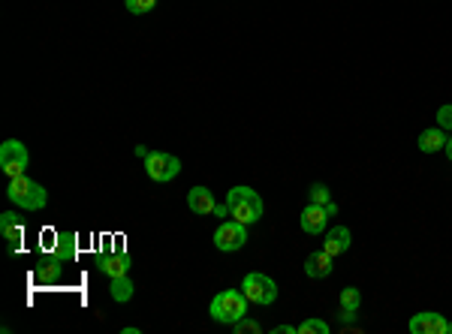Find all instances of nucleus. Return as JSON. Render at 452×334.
Segmentation results:
<instances>
[{
    "mask_svg": "<svg viewBox=\"0 0 452 334\" xmlns=\"http://www.w3.org/2000/svg\"><path fill=\"white\" fill-rule=\"evenodd\" d=\"M0 235H4L6 241H21L24 238V223L18 220L16 211L0 214Z\"/></svg>",
    "mask_w": 452,
    "mask_h": 334,
    "instance_id": "nucleus-16",
    "label": "nucleus"
},
{
    "mask_svg": "<svg viewBox=\"0 0 452 334\" xmlns=\"http://www.w3.org/2000/svg\"><path fill=\"white\" fill-rule=\"evenodd\" d=\"M60 268H64V262H58L52 256V259H45V262H40L33 268V280L36 284H52V280L60 277Z\"/></svg>",
    "mask_w": 452,
    "mask_h": 334,
    "instance_id": "nucleus-17",
    "label": "nucleus"
},
{
    "mask_svg": "<svg viewBox=\"0 0 452 334\" xmlns=\"http://www.w3.org/2000/svg\"><path fill=\"white\" fill-rule=\"evenodd\" d=\"M332 256L325 253V250H313L308 253V259H305V274L313 277V280H323V277H329L332 274Z\"/></svg>",
    "mask_w": 452,
    "mask_h": 334,
    "instance_id": "nucleus-12",
    "label": "nucleus"
},
{
    "mask_svg": "<svg viewBox=\"0 0 452 334\" xmlns=\"http://www.w3.org/2000/svg\"><path fill=\"white\" fill-rule=\"evenodd\" d=\"M359 304H362V292H359L356 286L341 289V311H347V313H359Z\"/></svg>",
    "mask_w": 452,
    "mask_h": 334,
    "instance_id": "nucleus-19",
    "label": "nucleus"
},
{
    "mask_svg": "<svg viewBox=\"0 0 452 334\" xmlns=\"http://www.w3.org/2000/svg\"><path fill=\"white\" fill-rule=\"evenodd\" d=\"M350 241H353V235H350V229L347 226H335L332 232H325V241H323V250L332 256H341L350 250Z\"/></svg>",
    "mask_w": 452,
    "mask_h": 334,
    "instance_id": "nucleus-13",
    "label": "nucleus"
},
{
    "mask_svg": "<svg viewBox=\"0 0 452 334\" xmlns=\"http://www.w3.org/2000/svg\"><path fill=\"white\" fill-rule=\"evenodd\" d=\"M437 126H441V130H446V133H452V102H449V106L437 109Z\"/></svg>",
    "mask_w": 452,
    "mask_h": 334,
    "instance_id": "nucleus-23",
    "label": "nucleus"
},
{
    "mask_svg": "<svg viewBox=\"0 0 452 334\" xmlns=\"http://www.w3.org/2000/svg\"><path fill=\"white\" fill-rule=\"evenodd\" d=\"M232 328H235V334H247V331H262V328H259V323H254V319H247V316H242V319H238V323H235Z\"/></svg>",
    "mask_w": 452,
    "mask_h": 334,
    "instance_id": "nucleus-24",
    "label": "nucleus"
},
{
    "mask_svg": "<svg viewBox=\"0 0 452 334\" xmlns=\"http://www.w3.org/2000/svg\"><path fill=\"white\" fill-rule=\"evenodd\" d=\"M449 334H452V323H449Z\"/></svg>",
    "mask_w": 452,
    "mask_h": 334,
    "instance_id": "nucleus-30",
    "label": "nucleus"
},
{
    "mask_svg": "<svg viewBox=\"0 0 452 334\" xmlns=\"http://www.w3.org/2000/svg\"><path fill=\"white\" fill-rule=\"evenodd\" d=\"M247 244V226L238 220H223L215 232V247L223 253H235Z\"/></svg>",
    "mask_w": 452,
    "mask_h": 334,
    "instance_id": "nucleus-7",
    "label": "nucleus"
},
{
    "mask_svg": "<svg viewBox=\"0 0 452 334\" xmlns=\"http://www.w3.org/2000/svg\"><path fill=\"white\" fill-rule=\"evenodd\" d=\"M208 313L220 325H235L242 316H247V295L235 292V289H223V292H217L215 298H211Z\"/></svg>",
    "mask_w": 452,
    "mask_h": 334,
    "instance_id": "nucleus-3",
    "label": "nucleus"
},
{
    "mask_svg": "<svg viewBox=\"0 0 452 334\" xmlns=\"http://www.w3.org/2000/svg\"><path fill=\"white\" fill-rule=\"evenodd\" d=\"M99 271H103L109 280H112V277H124V274L130 271V256H124V253L99 256Z\"/></svg>",
    "mask_w": 452,
    "mask_h": 334,
    "instance_id": "nucleus-14",
    "label": "nucleus"
},
{
    "mask_svg": "<svg viewBox=\"0 0 452 334\" xmlns=\"http://www.w3.org/2000/svg\"><path fill=\"white\" fill-rule=\"evenodd\" d=\"M127 4V9L133 12V16H145V12H151L157 6V0H124Z\"/></svg>",
    "mask_w": 452,
    "mask_h": 334,
    "instance_id": "nucleus-22",
    "label": "nucleus"
},
{
    "mask_svg": "<svg viewBox=\"0 0 452 334\" xmlns=\"http://www.w3.org/2000/svg\"><path fill=\"white\" fill-rule=\"evenodd\" d=\"M446 130H441V126H431V130H422L419 133V151L422 153H434V151H443L446 145Z\"/></svg>",
    "mask_w": 452,
    "mask_h": 334,
    "instance_id": "nucleus-15",
    "label": "nucleus"
},
{
    "mask_svg": "<svg viewBox=\"0 0 452 334\" xmlns=\"http://www.w3.org/2000/svg\"><path fill=\"white\" fill-rule=\"evenodd\" d=\"M145 172H148L151 181L169 184V181H175V178H178L181 160L175 157V153H166V151H151L148 160H145Z\"/></svg>",
    "mask_w": 452,
    "mask_h": 334,
    "instance_id": "nucleus-5",
    "label": "nucleus"
},
{
    "mask_svg": "<svg viewBox=\"0 0 452 334\" xmlns=\"http://www.w3.org/2000/svg\"><path fill=\"white\" fill-rule=\"evenodd\" d=\"M28 163H31V153L18 142V139H6V142L0 145V169H4L9 178L24 175Z\"/></svg>",
    "mask_w": 452,
    "mask_h": 334,
    "instance_id": "nucleus-6",
    "label": "nucleus"
},
{
    "mask_svg": "<svg viewBox=\"0 0 452 334\" xmlns=\"http://www.w3.org/2000/svg\"><path fill=\"white\" fill-rule=\"evenodd\" d=\"M75 253H79V235L72 232V229H58V238H55V250L52 256L58 262H75Z\"/></svg>",
    "mask_w": 452,
    "mask_h": 334,
    "instance_id": "nucleus-9",
    "label": "nucleus"
},
{
    "mask_svg": "<svg viewBox=\"0 0 452 334\" xmlns=\"http://www.w3.org/2000/svg\"><path fill=\"white\" fill-rule=\"evenodd\" d=\"M242 292L247 295L250 304H259V307L278 301V284H274L269 274H259V271H250L242 280Z\"/></svg>",
    "mask_w": 452,
    "mask_h": 334,
    "instance_id": "nucleus-4",
    "label": "nucleus"
},
{
    "mask_svg": "<svg viewBox=\"0 0 452 334\" xmlns=\"http://www.w3.org/2000/svg\"><path fill=\"white\" fill-rule=\"evenodd\" d=\"M226 205H230V217L238 223H259L262 214H266V205H262L259 193L254 187H232L230 196H226Z\"/></svg>",
    "mask_w": 452,
    "mask_h": 334,
    "instance_id": "nucleus-1",
    "label": "nucleus"
},
{
    "mask_svg": "<svg viewBox=\"0 0 452 334\" xmlns=\"http://www.w3.org/2000/svg\"><path fill=\"white\" fill-rule=\"evenodd\" d=\"M323 208H325V214H329V217H335V214H338V205H335V202H329V205H323Z\"/></svg>",
    "mask_w": 452,
    "mask_h": 334,
    "instance_id": "nucleus-28",
    "label": "nucleus"
},
{
    "mask_svg": "<svg viewBox=\"0 0 452 334\" xmlns=\"http://www.w3.org/2000/svg\"><path fill=\"white\" fill-rule=\"evenodd\" d=\"M187 208H190L193 214H215V208H217L215 193H211L208 187H193L190 193H187Z\"/></svg>",
    "mask_w": 452,
    "mask_h": 334,
    "instance_id": "nucleus-11",
    "label": "nucleus"
},
{
    "mask_svg": "<svg viewBox=\"0 0 452 334\" xmlns=\"http://www.w3.org/2000/svg\"><path fill=\"white\" fill-rule=\"evenodd\" d=\"M296 328H298V334H329V323H323V319H305Z\"/></svg>",
    "mask_w": 452,
    "mask_h": 334,
    "instance_id": "nucleus-20",
    "label": "nucleus"
},
{
    "mask_svg": "<svg viewBox=\"0 0 452 334\" xmlns=\"http://www.w3.org/2000/svg\"><path fill=\"white\" fill-rule=\"evenodd\" d=\"M325 226H329V214H325V208L317 202H308V208L301 211V229H305L308 235H323Z\"/></svg>",
    "mask_w": 452,
    "mask_h": 334,
    "instance_id": "nucleus-10",
    "label": "nucleus"
},
{
    "mask_svg": "<svg viewBox=\"0 0 452 334\" xmlns=\"http://www.w3.org/2000/svg\"><path fill=\"white\" fill-rule=\"evenodd\" d=\"M6 196H9L12 205H18V208H24V211H43V208H45V202H48L45 187H43V184H36L33 178H28V175L9 178Z\"/></svg>",
    "mask_w": 452,
    "mask_h": 334,
    "instance_id": "nucleus-2",
    "label": "nucleus"
},
{
    "mask_svg": "<svg viewBox=\"0 0 452 334\" xmlns=\"http://www.w3.org/2000/svg\"><path fill=\"white\" fill-rule=\"evenodd\" d=\"M274 334H298V328L296 325H278V328H271Z\"/></svg>",
    "mask_w": 452,
    "mask_h": 334,
    "instance_id": "nucleus-25",
    "label": "nucleus"
},
{
    "mask_svg": "<svg viewBox=\"0 0 452 334\" xmlns=\"http://www.w3.org/2000/svg\"><path fill=\"white\" fill-rule=\"evenodd\" d=\"M443 151H446V157H449V160H452V136H449V139H446V145H443Z\"/></svg>",
    "mask_w": 452,
    "mask_h": 334,
    "instance_id": "nucleus-29",
    "label": "nucleus"
},
{
    "mask_svg": "<svg viewBox=\"0 0 452 334\" xmlns=\"http://www.w3.org/2000/svg\"><path fill=\"white\" fill-rule=\"evenodd\" d=\"M133 153H136V157H142V160H148V153H151V151H148L145 145H136V151H133Z\"/></svg>",
    "mask_w": 452,
    "mask_h": 334,
    "instance_id": "nucleus-26",
    "label": "nucleus"
},
{
    "mask_svg": "<svg viewBox=\"0 0 452 334\" xmlns=\"http://www.w3.org/2000/svg\"><path fill=\"white\" fill-rule=\"evenodd\" d=\"M410 334H449V319H443V313L425 311L410 319Z\"/></svg>",
    "mask_w": 452,
    "mask_h": 334,
    "instance_id": "nucleus-8",
    "label": "nucleus"
},
{
    "mask_svg": "<svg viewBox=\"0 0 452 334\" xmlns=\"http://www.w3.org/2000/svg\"><path fill=\"white\" fill-rule=\"evenodd\" d=\"M133 292H136V286H133V280L124 274V277H112V286H109V295L115 298L118 304H127L130 298H133Z\"/></svg>",
    "mask_w": 452,
    "mask_h": 334,
    "instance_id": "nucleus-18",
    "label": "nucleus"
},
{
    "mask_svg": "<svg viewBox=\"0 0 452 334\" xmlns=\"http://www.w3.org/2000/svg\"><path fill=\"white\" fill-rule=\"evenodd\" d=\"M308 199L317 202V205H329L332 202V193H329V187H325V184H313L308 190Z\"/></svg>",
    "mask_w": 452,
    "mask_h": 334,
    "instance_id": "nucleus-21",
    "label": "nucleus"
},
{
    "mask_svg": "<svg viewBox=\"0 0 452 334\" xmlns=\"http://www.w3.org/2000/svg\"><path fill=\"white\" fill-rule=\"evenodd\" d=\"M215 214H217V217H230V205H217Z\"/></svg>",
    "mask_w": 452,
    "mask_h": 334,
    "instance_id": "nucleus-27",
    "label": "nucleus"
}]
</instances>
